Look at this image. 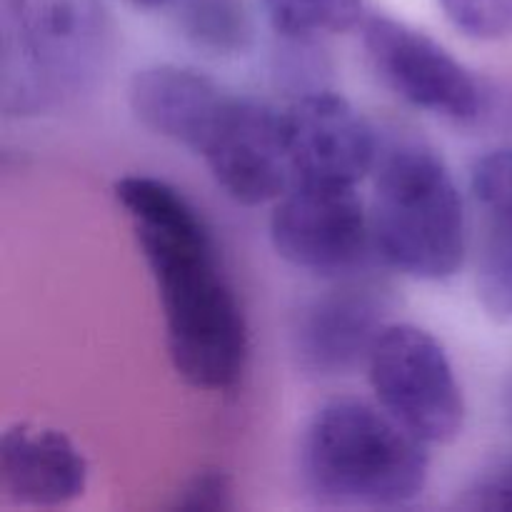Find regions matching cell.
<instances>
[{
  "instance_id": "cell-1",
  "label": "cell",
  "mask_w": 512,
  "mask_h": 512,
  "mask_svg": "<svg viewBox=\"0 0 512 512\" xmlns=\"http://www.w3.org/2000/svg\"><path fill=\"white\" fill-rule=\"evenodd\" d=\"M158 290L175 373L195 390H228L248 363V320L203 210L165 180L128 175L113 188Z\"/></svg>"
},
{
  "instance_id": "cell-2",
  "label": "cell",
  "mask_w": 512,
  "mask_h": 512,
  "mask_svg": "<svg viewBox=\"0 0 512 512\" xmlns=\"http://www.w3.org/2000/svg\"><path fill=\"white\" fill-rule=\"evenodd\" d=\"M425 440L388 410L338 398L315 410L300 440V480L325 508H400L428 485Z\"/></svg>"
},
{
  "instance_id": "cell-3",
  "label": "cell",
  "mask_w": 512,
  "mask_h": 512,
  "mask_svg": "<svg viewBox=\"0 0 512 512\" xmlns=\"http://www.w3.org/2000/svg\"><path fill=\"white\" fill-rule=\"evenodd\" d=\"M100 0H0V105L38 118L98 85L113 43Z\"/></svg>"
},
{
  "instance_id": "cell-4",
  "label": "cell",
  "mask_w": 512,
  "mask_h": 512,
  "mask_svg": "<svg viewBox=\"0 0 512 512\" xmlns=\"http://www.w3.org/2000/svg\"><path fill=\"white\" fill-rule=\"evenodd\" d=\"M370 233L380 258L415 280L453 278L465 260V210L445 160L420 140L380 145Z\"/></svg>"
},
{
  "instance_id": "cell-5",
  "label": "cell",
  "mask_w": 512,
  "mask_h": 512,
  "mask_svg": "<svg viewBox=\"0 0 512 512\" xmlns=\"http://www.w3.org/2000/svg\"><path fill=\"white\" fill-rule=\"evenodd\" d=\"M368 378L375 398L403 428L428 445L458 440L465 400L443 345L410 323H388L370 348Z\"/></svg>"
},
{
  "instance_id": "cell-6",
  "label": "cell",
  "mask_w": 512,
  "mask_h": 512,
  "mask_svg": "<svg viewBox=\"0 0 512 512\" xmlns=\"http://www.w3.org/2000/svg\"><path fill=\"white\" fill-rule=\"evenodd\" d=\"M270 240L293 268L330 280L348 278L373 245L370 213L358 188L295 183L275 200Z\"/></svg>"
},
{
  "instance_id": "cell-7",
  "label": "cell",
  "mask_w": 512,
  "mask_h": 512,
  "mask_svg": "<svg viewBox=\"0 0 512 512\" xmlns=\"http://www.w3.org/2000/svg\"><path fill=\"white\" fill-rule=\"evenodd\" d=\"M363 48L380 83L423 113L473 123L483 110L478 80L448 48L423 30L373 15L365 20Z\"/></svg>"
},
{
  "instance_id": "cell-8",
  "label": "cell",
  "mask_w": 512,
  "mask_h": 512,
  "mask_svg": "<svg viewBox=\"0 0 512 512\" xmlns=\"http://www.w3.org/2000/svg\"><path fill=\"white\" fill-rule=\"evenodd\" d=\"M200 158L240 205L273 203L293 188L285 115L263 100L233 95Z\"/></svg>"
},
{
  "instance_id": "cell-9",
  "label": "cell",
  "mask_w": 512,
  "mask_h": 512,
  "mask_svg": "<svg viewBox=\"0 0 512 512\" xmlns=\"http://www.w3.org/2000/svg\"><path fill=\"white\" fill-rule=\"evenodd\" d=\"M293 185H350L373 173L380 140L373 125L335 90L323 88L290 100L285 110Z\"/></svg>"
},
{
  "instance_id": "cell-10",
  "label": "cell",
  "mask_w": 512,
  "mask_h": 512,
  "mask_svg": "<svg viewBox=\"0 0 512 512\" xmlns=\"http://www.w3.org/2000/svg\"><path fill=\"white\" fill-rule=\"evenodd\" d=\"M388 288L368 278L343 283L305 305L293 333L300 368L318 378H335L365 363L385 328Z\"/></svg>"
},
{
  "instance_id": "cell-11",
  "label": "cell",
  "mask_w": 512,
  "mask_h": 512,
  "mask_svg": "<svg viewBox=\"0 0 512 512\" xmlns=\"http://www.w3.org/2000/svg\"><path fill=\"white\" fill-rule=\"evenodd\" d=\"M88 488V460L58 428L15 423L0 440V493L20 508H65Z\"/></svg>"
},
{
  "instance_id": "cell-12",
  "label": "cell",
  "mask_w": 512,
  "mask_h": 512,
  "mask_svg": "<svg viewBox=\"0 0 512 512\" xmlns=\"http://www.w3.org/2000/svg\"><path fill=\"white\" fill-rule=\"evenodd\" d=\"M233 95L215 80L183 65L160 63L130 78L128 103L135 118L160 138L200 155Z\"/></svg>"
},
{
  "instance_id": "cell-13",
  "label": "cell",
  "mask_w": 512,
  "mask_h": 512,
  "mask_svg": "<svg viewBox=\"0 0 512 512\" xmlns=\"http://www.w3.org/2000/svg\"><path fill=\"white\" fill-rule=\"evenodd\" d=\"M470 195L480 218L478 300L495 320H512V145L475 160Z\"/></svg>"
},
{
  "instance_id": "cell-14",
  "label": "cell",
  "mask_w": 512,
  "mask_h": 512,
  "mask_svg": "<svg viewBox=\"0 0 512 512\" xmlns=\"http://www.w3.org/2000/svg\"><path fill=\"white\" fill-rule=\"evenodd\" d=\"M178 25L183 38L210 58L248 53L255 40L248 0H183Z\"/></svg>"
},
{
  "instance_id": "cell-15",
  "label": "cell",
  "mask_w": 512,
  "mask_h": 512,
  "mask_svg": "<svg viewBox=\"0 0 512 512\" xmlns=\"http://www.w3.org/2000/svg\"><path fill=\"white\" fill-rule=\"evenodd\" d=\"M283 40H318L348 33L363 20L365 0H260Z\"/></svg>"
},
{
  "instance_id": "cell-16",
  "label": "cell",
  "mask_w": 512,
  "mask_h": 512,
  "mask_svg": "<svg viewBox=\"0 0 512 512\" xmlns=\"http://www.w3.org/2000/svg\"><path fill=\"white\" fill-rule=\"evenodd\" d=\"M445 18L473 40H503L512 35V0H440Z\"/></svg>"
},
{
  "instance_id": "cell-17",
  "label": "cell",
  "mask_w": 512,
  "mask_h": 512,
  "mask_svg": "<svg viewBox=\"0 0 512 512\" xmlns=\"http://www.w3.org/2000/svg\"><path fill=\"white\" fill-rule=\"evenodd\" d=\"M315 43L318 40H285V50L278 53L275 78L280 88L288 90L293 98L328 88L323 83L325 60L323 55L315 53Z\"/></svg>"
},
{
  "instance_id": "cell-18",
  "label": "cell",
  "mask_w": 512,
  "mask_h": 512,
  "mask_svg": "<svg viewBox=\"0 0 512 512\" xmlns=\"http://www.w3.org/2000/svg\"><path fill=\"white\" fill-rule=\"evenodd\" d=\"M460 510L512 512V458L500 460L470 483L458 498Z\"/></svg>"
},
{
  "instance_id": "cell-19",
  "label": "cell",
  "mask_w": 512,
  "mask_h": 512,
  "mask_svg": "<svg viewBox=\"0 0 512 512\" xmlns=\"http://www.w3.org/2000/svg\"><path fill=\"white\" fill-rule=\"evenodd\" d=\"M170 508L188 512L228 510L233 508V483L223 470H205L185 483Z\"/></svg>"
},
{
  "instance_id": "cell-20",
  "label": "cell",
  "mask_w": 512,
  "mask_h": 512,
  "mask_svg": "<svg viewBox=\"0 0 512 512\" xmlns=\"http://www.w3.org/2000/svg\"><path fill=\"white\" fill-rule=\"evenodd\" d=\"M130 5H135V8H160V5H165L168 0H128Z\"/></svg>"
},
{
  "instance_id": "cell-21",
  "label": "cell",
  "mask_w": 512,
  "mask_h": 512,
  "mask_svg": "<svg viewBox=\"0 0 512 512\" xmlns=\"http://www.w3.org/2000/svg\"><path fill=\"white\" fill-rule=\"evenodd\" d=\"M505 413H508V420L512 423V383H510L508 393H505Z\"/></svg>"
}]
</instances>
